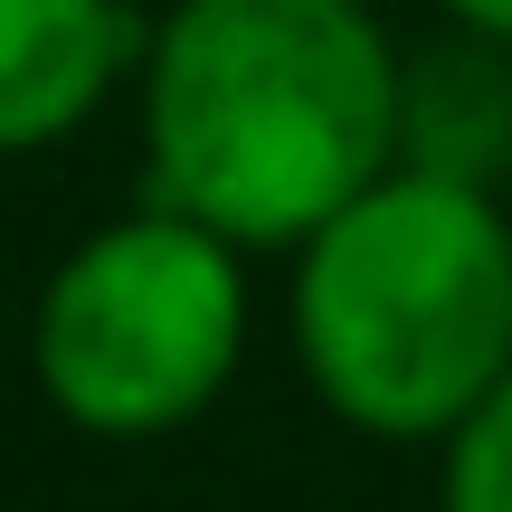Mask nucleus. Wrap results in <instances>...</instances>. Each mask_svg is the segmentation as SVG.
Here are the masks:
<instances>
[{
    "mask_svg": "<svg viewBox=\"0 0 512 512\" xmlns=\"http://www.w3.org/2000/svg\"><path fill=\"white\" fill-rule=\"evenodd\" d=\"M399 38L370 0H171L143 19V200L294 256L399 162Z\"/></svg>",
    "mask_w": 512,
    "mask_h": 512,
    "instance_id": "nucleus-1",
    "label": "nucleus"
},
{
    "mask_svg": "<svg viewBox=\"0 0 512 512\" xmlns=\"http://www.w3.org/2000/svg\"><path fill=\"white\" fill-rule=\"evenodd\" d=\"M285 342L304 389L380 446H437L512 370L503 190L389 162L285 256Z\"/></svg>",
    "mask_w": 512,
    "mask_h": 512,
    "instance_id": "nucleus-2",
    "label": "nucleus"
},
{
    "mask_svg": "<svg viewBox=\"0 0 512 512\" xmlns=\"http://www.w3.org/2000/svg\"><path fill=\"white\" fill-rule=\"evenodd\" d=\"M247 332V247L143 200L48 266L29 304V380L76 437L143 446L228 399Z\"/></svg>",
    "mask_w": 512,
    "mask_h": 512,
    "instance_id": "nucleus-3",
    "label": "nucleus"
},
{
    "mask_svg": "<svg viewBox=\"0 0 512 512\" xmlns=\"http://www.w3.org/2000/svg\"><path fill=\"white\" fill-rule=\"evenodd\" d=\"M133 0H0V162L57 152L133 86Z\"/></svg>",
    "mask_w": 512,
    "mask_h": 512,
    "instance_id": "nucleus-4",
    "label": "nucleus"
},
{
    "mask_svg": "<svg viewBox=\"0 0 512 512\" xmlns=\"http://www.w3.org/2000/svg\"><path fill=\"white\" fill-rule=\"evenodd\" d=\"M399 162L437 181H512V48L475 29H437L399 57Z\"/></svg>",
    "mask_w": 512,
    "mask_h": 512,
    "instance_id": "nucleus-5",
    "label": "nucleus"
},
{
    "mask_svg": "<svg viewBox=\"0 0 512 512\" xmlns=\"http://www.w3.org/2000/svg\"><path fill=\"white\" fill-rule=\"evenodd\" d=\"M437 512H512V370L437 437Z\"/></svg>",
    "mask_w": 512,
    "mask_h": 512,
    "instance_id": "nucleus-6",
    "label": "nucleus"
},
{
    "mask_svg": "<svg viewBox=\"0 0 512 512\" xmlns=\"http://www.w3.org/2000/svg\"><path fill=\"white\" fill-rule=\"evenodd\" d=\"M446 29H475V38H503L512 48V0H437Z\"/></svg>",
    "mask_w": 512,
    "mask_h": 512,
    "instance_id": "nucleus-7",
    "label": "nucleus"
}]
</instances>
